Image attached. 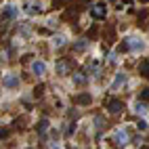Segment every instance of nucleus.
<instances>
[{
  "label": "nucleus",
  "instance_id": "1",
  "mask_svg": "<svg viewBox=\"0 0 149 149\" xmlns=\"http://www.w3.org/2000/svg\"><path fill=\"white\" fill-rule=\"evenodd\" d=\"M126 48L132 51V53H141V51H145V42L136 36H128L126 38Z\"/></svg>",
  "mask_w": 149,
  "mask_h": 149
},
{
  "label": "nucleus",
  "instance_id": "2",
  "mask_svg": "<svg viewBox=\"0 0 149 149\" xmlns=\"http://www.w3.org/2000/svg\"><path fill=\"white\" fill-rule=\"evenodd\" d=\"M2 17H4V19H17V17H19V6H17V4H4Z\"/></svg>",
  "mask_w": 149,
  "mask_h": 149
},
{
  "label": "nucleus",
  "instance_id": "3",
  "mask_svg": "<svg viewBox=\"0 0 149 149\" xmlns=\"http://www.w3.org/2000/svg\"><path fill=\"white\" fill-rule=\"evenodd\" d=\"M91 17H95V19H103V17H107V6L105 4H95V6H91Z\"/></svg>",
  "mask_w": 149,
  "mask_h": 149
},
{
  "label": "nucleus",
  "instance_id": "4",
  "mask_svg": "<svg viewBox=\"0 0 149 149\" xmlns=\"http://www.w3.org/2000/svg\"><path fill=\"white\" fill-rule=\"evenodd\" d=\"M113 141L118 145H126L128 141H130V134H128V130H124V128H118L116 134H113Z\"/></svg>",
  "mask_w": 149,
  "mask_h": 149
},
{
  "label": "nucleus",
  "instance_id": "5",
  "mask_svg": "<svg viewBox=\"0 0 149 149\" xmlns=\"http://www.w3.org/2000/svg\"><path fill=\"white\" fill-rule=\"evenodd\" d=\"M122 107H124L122 101H118V99H109V101H107V111H109V113H113V116H116V113H120V111H122Z\"/></svg>",
  "mask_w": 149,
  "mask_h": 149
},
{
  "label": "nucleus",
  "instance_id": "6",
  "mask_svg": "<svg viewBox=\"0 0 149 149\" xmlns=\"http://www.w3.org/2000/svg\"><path fill=\"white\" fill-rule=\"evenodd\" d=\"M2 82H4V86H6V88H17V86H19V78H17L15 74L8 72V74H4Z\"/></svg>",
  "mask_w": 149,
  "mask_h": 149
},
{
  "label": "nucleus",
  "instance_id": "7",
  "mask_svg": "<svg viewBox=\"0 0 149 149\" xmlns=\"http://www.w3.org/2000/svg\"><path fill=\"white\" fill-rule=\"evenodd\" d=\"M32 74L34 76H44L46 74V63L44 61H34L32 63Z\"/></svg>",
  "mask_w": 149,
  "mask_h": 149
},
{
  "label": "nucleus",
  "instance_id": "8",
  "mask_svg": "<svg viewBox=\"0 0 149 149\" xmlns=\"http://www.w3.org/2000/svg\"><path fill=\"white\" fill-rule=\"evenodd\" d=\"M25 13H29V15L42 13V2H32V4H25Z\"/></svg>",
  "mask_w": 149,
  "mask_h": 149
},
{
  "label": "nucleus",
  "instance_id": "9",
  "mask_svg": "<svg viewBox=\"0 0 149 149\" xmlns=\"http://www.w3.org/2000/svg\"><path fill=\"white\" fill-rule=\"evenodd\" d=\"M124 82H126V74H124V72H118V76H116V80L111 82V88L116 91V88H120V86H122Z\"/></svg>",
  "mask_w": 149,
  "mask_h": 149
},
{
  "label": "nucleus",
  "instance_id": "10",
  "mask_svg": "<svg viewBox=\"0 0 149 149\" xmlns=\"http://www.w3.org/2000/svg\"><path fill=\"white\" fill-rule=\"evenodd\" d=\"M57 72L61 74V76H65V74L69 72V63H67V61H59V63H57Z\"/></svg>",
  "mask_w": 149,
  "mask_h": 149
},
{
  "label": "nucleus",
  "instance_id": "11",
  "mask_svg": "<svg viewBox=\"0 0 149 149\" xmlns=\"http://www.w3.org/2000/svg\"><path fill=\"white\" fill-rule=\"evenodd\" d=\"M86 46H88V42L84 40V38H80V40H78V42L74 44V51H76V53H82V51H84Z\"/></svg>",
  "mask_w": 149,
  "mask_h": 149
},
{
  "label": "nucleus",
  "instance_id": "12",
  "mask_svg": "<svg viewBox=\"0 0 149 149\" xmlns=\"http://www.w3.org/2000/svg\"><path fill=\"white\" fill-rule=\"evenodd\" d=\"M63 44H65V36L59 34V36H55V38H53V46H55V48H61Z\"/></svg>",
  "mask_w": 149,
  "mask_h": 149
},
{
  "label": "nucleus",
  "instance_id": "13",
  "mask_svg": "<svg viewBox=\"0 0 149 149\" xmlns=\"http://www.w3.org/2000/svg\"><path fill=\"white\" fill-rule=\"evenodd\" d=\"M132 109H134V113H141V116H143V113L147 111V105L139 101V103H134V107H132Z\"/></svg>",
  "mask_w": 149,
  "mask_h": 149
},
{
  "label": "nucleus",
  "instance_id": "14",
  "mask_svg": "<svg viewBox=\"0 0 149 149\" xmlns=\"http://www.w3.org/2000/svg\"><path fill=\"white\" fill-rule=\"evenodd\" d=\"M139 72H141L145 78H149V61H143L141 65H139Z\"/></svg>",
  "mask_w": 149,
  "mask_h": 149
},
{
  "label": "nucleus",
  "instance_id": "15",
  "mask_svg": "<svg viewBox=\"0 0 149 149\" xmlns=\"http://www.w3.org/2000/svg\"><path fill=\"white\" fill-rule=\"evenodd\" d=\"M74 82H76V84H84V82H86V78H84L82 74H76V76H74Z\"/></svg>",
  "mask_w": 149,
  "mask_h": 149
},
{
  "label": "nucleus",
  "instance_id": "16",
  "mask_svg": "<svg viewBox=\"0 0 149 149\" xmlns=\"http://www.w3.org/2000/svg\"><path fill=\"white\" fill-rule=\"evenodd\" d=\"M46 128H48V122H46V120H42V122H40V126H38V130H40V132H44Z\"/></svg>",
  "mask_w": 149,
  "mask_h": 149
},
{
  "label": "nucleus",
  "instance_id": "17",
  "mask_svg": "<svg viewBox=\"0 0 149 149\" xmlns=\"http://www.w3.org/2000/svg\"><path fill=\"white\" fill-rule=\"evenodd\" d=\"M143 99H149V88H145V91H143Z\"/></svg>",
  "mask_w": 149,
  "mask_h": 149
},
{
  "label": "nucleus",
  "instance_id": "18",
  "mask_svg": "<svg viewBox=\"0 0 149 149\" xmlns=\"http://www.w3.org/2000/svg\"><path fill=\"white\" fill-rule=\"evenodd\" d=\"M143 2H147V0H143Z\"/></svg>",
  "mask_w": 149,
  "mask_h": 149
}]
</instances>
